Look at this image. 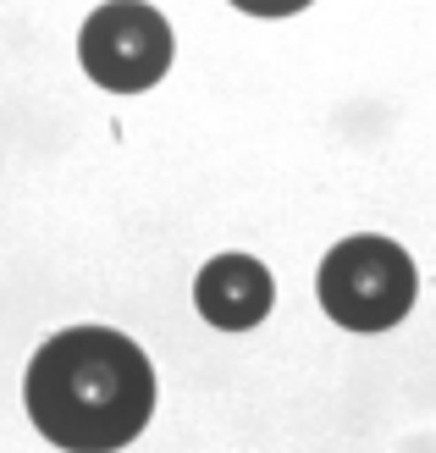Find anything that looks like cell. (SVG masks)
<instances>
[{"instance_id":"obj_5","label":"cell","mask_w":436,"mask_h":453,"mask_svg":"<svg viewBox=\"0 0 436 453\" xmlns=\"http://www.w3.org/2000/svg\"><path fill=\"white\" fill-rule=\"evenodd\" d=\"M238 12H249V17H293V12H304L310 0H233Z\"/></svg>"},{"instance_id":"obj_3","label":"cell","mask_w":436,"mask_h":453,"mask_svg":"<svg viewBox=\"0 0 436 453\" xmlns=\"http://www.w3.org/2000/svg\"><path fill=\"white\" fill-rule=\"evenodd\" d=\"M172 22L160 17L144 0H105V6L88 12L83 34H78V56L83 73L95 78L111 95H139L155 88L172 66Z\"/></svg>"},{"instance_id":"obj_1","label":"cell","mask_w":436,"mask_h":453,"mask_svg":"<svg viewBox=\"0 0 436 453\" xmlns=\"http://www.w3.org/2000/svg\"><path fill=\"white\" fill-rule=\"evenodd\" d=\"M28 415L66 453H117L155 415L149 354L127 332L66 326L28 359Z\"/></svg>"},{"instance_id":"obj_4","label":"cell","mask_w":436,"mask_h":453,"mask_svg":"<svg viewBox=\"0 0 436 453\" xmlns=\"http://www.w3.org/2000/svg\"><path fill=\"white\" fill-rule=\"evenodd\" d=\"M271 299H277V288H271V271L249 255H216L210 265L199 271L194 282V304L210 326L221 332H249L260 326L271 315Z\"/></svg>"},{"instance_id":"obj_2","label":"cell","mask_w":436,"mask_h":453,"mask_svg":"<svg viewBox=\"0 0 436 453\" xmlns=\"http://www.w3.org/2000/svg\"><path fill=\"white\" fill-rule=\"evenodd\" d=\"M415 260L403 255L393 238H376V233H359V238H342L326 260H320V310L332 315L337 326L348 332H386L398 326L409 310H415Z\"/></svg>"}]
</instances>
